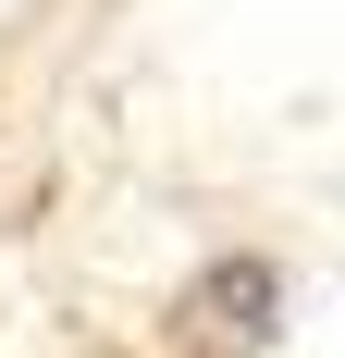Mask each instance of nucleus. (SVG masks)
<instances>
[{"instance_id": "nucleus-1", "label": "nucleus", "mask_w": 345, "mask_h": 358, "mask_svg": "<svg viewBox=\"0 0 345 358\" xmlns=\"http://www.w3.org/2000/svg\"><path fill=\"white\" fill-rule=\"evenodd\" d=\"M259 309H272V272H259V259H222V272L198 285V322L210 334H272Z\"/></svg>"}]
</instances>
